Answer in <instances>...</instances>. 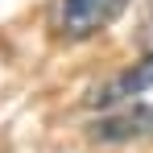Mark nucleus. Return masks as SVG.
I'll return each instance as SVG.
<instances>
[{
    "mask_svg": "<svg viewBox=\"0 0 153 153\" xmlns=\"http://www.w3.org/2000/svg\"><path fill=\"white\" fill-rule=\"evenodd\" d=\"M149 132H153V108L132 103L95 124V141H132V137H149Z\"/></svg>",
    "mask_w": 153,
    "mask_h": 153,
    "instance_id": "nucleus-2",
    "label": "nucleus"
},
{
    "mask_svg": "<svg viewBox=\"0 0 153 153\" xmlns=\"http://www.w3.org/2000/svg\"><path fill=\"white\" fill-rule=\"evenodd\" d=\"M124 8L128 0H50V25L58 37L83 42V37L108 29Z\"/></svg>",
    "mask_w": 153,
    "mask_h": 153,
    "instance_id": "nucleus-1",
    "label": "nucleus"
},
{
    "mask_svg": "<svg viewBox=\"0 0 153 153\" xmlns=\"http://www.w3.org/2000/svg\"><path fill=\"white\" fill-rule=\"evenodd\" d=\"M149 87H153V54H149V58H141L132 71L116 75L103 91H95V95H91V103L112 108V103H124V100H132V95H141V91H149Z\"/></svg>",
    "mask_w": 153,
    "mask_h": 153,
    "instance_id": "nucleus-3",
    "label": "nucleus"
}]
</instances>
